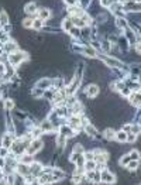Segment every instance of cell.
I'll return each mask as SVG.
<instances>
[{
	"label": "cell",
	"instance_id": "obj_18",
	"mask_svg": "<svg viewBox=\"0 0 141 185\" xmlns=\"http://www.w3.org/2000/svg\"><path fill=\"white\" fill-rule=\"evenodd\" d=\"M40 127H41V130H43V131H52V130H54L52 123H51L49 120H45V122H43Z\"/></svg>",
	"mask_w": 141,
	"mask_h": 185
},
{
	"label": "cell",
	"instance_id": "obj_15",
	"mask_svg": "<svg viewBox=\"0 0 141 185\" xmlns=\"http://www.w3.org/2000/svg\"><path fill=\"white\" fill-rule=\"evenodd\" d=\"M20 163H23V164H33V156H31V154H28V153L21 154V157H20Z\"/></svg>",
	"mask_w": 141,
	"mask_h": 185
},
{
	"label": "cell",
	"instance_id": "obj_29",
	"mask_svg": "<svg viewBox=\"0 0 141 185\" xmlns=\"http://www.w3.org/2000/svg\"><path fill=\"white\" fill-rule=\"evenodd\" d=\"M116 24H117L120 28H127V20H124V18H117V20H116Z\"/></svg>",
	"mask_w": 141,
	"mask_h": 185
},
{
	"label": "cell",
	"instance_id": "obj_22",
	"mask_svg": "<svg viewBox=\"0 0 141 185\" xmlns=\"http://www.w3.org/2000/svg\"><path fill=\"white\" fill-rule=\"evenodd\" d=\"M103 136L107 139V140H113V139H116V133H114L112 129H106L103 133Z\"/></svg>",
	"mask_w": 141,
	"mask_h": 185
},
{
	"label": "cell",
	"instance_id": "obj_10",
	"mask_svg": "<svg viewBox=\"0 0 141 185\" xmlns=\"http://www.w3.org/2000/svg\"><path fill=\"white\" fill-rule=\"evenodd\" d=\"M104 61V64H107L110 66H114V68H120L121 66V62L119 60H114V58H109V57H102Z\"/></svg>",
	"mask_w": 141,
	"mask_h": 185
},
{
	"label": "cell",
	"instance_id": "obj_23",
	"mask_svg": "<svg viewBox=\"0 0 141 185\" xmlns=\"http://www.w3.org/2000/svg\"><path fill=\"white\" fill-rule=\"evenodd\" d=\"M51 83H52V82L49 81V79H43L41 82H38L37 83V88H40V89H47Z\"/></svg>",
	"mask_w": 141,
	"mask_h": 185
},
{
	"label": "cell",
	"instance_id": "obj_25",
	"mask_svg": "<svg viewBox=\"0 0 141 185\" xmlns=\"http://www.w3.org/2000/svg\"><path fill=\"white\" fill-rule=\"evenodd\" d=\"M96 165H98V164H96L95 160H93V161H86V163H85V168H86L87 171H93V170L96 168Z\"/></svg>",
	"mask_w": 141,
	"mask_h": 185
},
{
	"label": "cell",
	"instance_id": "obj_42",
	"mask_svg": "<svg viewBox=\"0 0 141 185\" xmlns=\"http://www.w3.org/2000/svg\"><path fill=\"white\" fill-rule=\"evenodd\" d=\"M7 182H6V180H0V185H6Z\"/></svg>",
	"mask_w": 141,
	"mask_h": 185
},
{
	"label": "cell",
	"instance_id": "obj_24",
	"mask_svg": "<svg viewBox=\"0 0 141 185\" xmlns=\"http://www.w3.org/2000/svg\"><path fill=\"white\" fill-rule=\"evenodd\" d=\"M7 23H9V17H7V14H6L4 11H1V13H0V26L6 27Z\"/></svg>",
	"mask_w": 141,
	"mask_h": 185
},
{
	"label": "cell",
	"instance_id": "obj_8",
	"mask_svg": "<svg viewBox=\"0 0 141 185\" xmlns=\"http://www.w3.org/2000/svg\"><path fill=\"white\" fill-rule=\"evenodd\" d=\"M13 143H14V137L11 136V134H4V136H3L1 144H3L4 148H10L11 146H13Z\"/></svg>",
	"mask_w": 141,
	"mask_h": 185
},
{
	"label": "cell",
	"instance_id": "obj_20",
	"mask_svg": "<svg viewBox=\"0 0 141 185\" xmlns=\"http://www.w3.org/2000/svg\"><path fill=\"white\" fill-rule=\"evenodd\" d=\"M83 54L87 55V57H90V58H95V57H96V49L92 48V47H85Z\"/></svg>",
	"mask_w": 141,
	"mask_h": 185
},
{
	"label": "cell",
	"instance_id": "obj_41",
	"mask_svg": "<svg viewBox=\"0 0 141 185\" xmlns=\"http://www.w3.org/2000/svg\"><path fill=\"white\" fill-rule=\"evenodd\" d=\"M136 49H137L138 54H141V41H138V43L136 44Z\"/></svg>",
	"mask_w": 141,
	"mask_h": 185
},
{
	"label": "cell",
	"instance_id": "obj_11",
	"mask_svg": "<svg viewBox=\"0 0 141 185\" xmlns=\"http://www.w3.org/2000/svg\"><path fill=\"white\" fill-rule=\"evenodd\" d=\"M86 93H87V96L89 98H95V96H98V93H99V86L98 85H89L86 89Z\"/></svg>",
	"mask_w": 141,
	"mask_h": 185
},
{
	"label": "cell",
	"instance_id": "obj_21",
	"mask_svg": "<svg viewBox=\"0 0 141 185\" xmlns=\"http://www.w3.org/2000/svg\"><path fill=\"white\" fill-rule=\"evenodd\" d=\"M26 13H28V14H35V13H37V6L34 4V3H28V4L26 6Z\"/></svg>",
	"mask_w": 141,
	"mask_h": 185
},
{
	"label": "cell",
	"instance_id": "obj_27",
	"mask_svg": "<svg viewBox=\"0 0 141 185\" xmlns=\"http://www.w3.org/2000/svg\"><path fill=\"white\" fill-rule=\"evenodd\" d=\"M0 41H1V43H9V41H10V38L4 33V30H0Z\"/></svg>",
	"mask_w": 141,
	"mask_h": 185
},
{
	"label": "cell",
	"instance_id": "obj_4",
	"mask_svg": "<svg viewBox=\"0 0 141 185\" xmlns=\"http://www.w3.org/2000/svg\"><path fill=\"white\" fill-rule=\"evenodd\" d=\"M16 170H17V172H18V174L24 175V177H28V175L31 174V172H30V167H28V164L18 163L16 165Z\"/></svg>",
	"mask_w": 141,
	"mask_h": 185
},
{
	"label": "cell",
	"instance_id": "obj_19",
	"mask_svg": "<svg viewBox=\"0 0 141 185\" xmlns=\"http://www.w3.org/2000/svg\"><path fill=\"white\" fill-rule=\"evenodd\" d=\"M70 20H72V24H73V26H76L78 28H82V27H85V26H86V24H85V21H83L82 18H79V17H72Z\"/></svg>",
	"mask_w": 141,
	"mask_h": 185
},
{
	"label": "cell",
	"instance_id": "obj_3",
	"mask_svg": "<svg viewBox=\"0 0 141 185\" xmlns=\"http://www.w3.org/2000/svg\"><path fill=\"white\" fill-rule=\"evenodd\" d=\"M100 181L104 182V184H114V182H116V177H114L110 171L104 170V171L100 172Z\"/></svg>",
	"mask_w": 141,
	"mask_h": 185
},
{
	"label": "cell",
	"instance_id": "obj_34",
	"mask_svg": "<svg viewBox=\"0 0 141 185\" xmlns=\"http://www.w3.org/2000/svg\"><path fill=\"white\" fill-rule=\"evenodd\" d=\"M33 27L35 28V30H40V28L43 27V20H40V18H38V20H35V21L33 23Z\"/></svg>",
	"mask_w": 141,
	"mask_h": 185
},
{
	"label": "cell",
	"instance_id": "obj_37",
	"mask_svg": "<svg viewBox=\"0 0 141 185\" xmlns=\"http://www.w3.org/2000/svg\"><path fill=\"white\" fill-rule=\"evenodd\" d=\"M33 20H24V21H23V24H24V27H33Z\"/></svg>",
	"mask_w": 141,
	"mask_h": 185
},
{
	"label": "cell",
	"instance_id": "obj_36",
	"mask_svg": "<svg viewBox=\"0 0 141 185\" xmlns=\"http://www.w3.org/2000/svg\"><path fill=\"white\" fill-rule=\"evenodd\" d=\"M4 105H6V109H13V108H14V102H13L11 99H7Z\"/></svg>",
	"mask_w": 141,
	"mask_h": 185
},
{
	"label": "cell",
	"instance_id": "obj_35",
	"mask_svg": "<svg viewBox=\"0 0 141 185\" xmlns=\"http://www.w3.org/2000/svg\"><path fill=\"white\" fill-rule=\"evenodd\" d=\"M130 158H131V160H138V158H140V153L137 151V150L131 151L130 153Z\"/></svg>",
	"mask_w": 141,
	"mask_h": 185
},
{
	"label": "cell",
	"instance_id": "obj_38",
	"mask_svg": "<svg viewBox=\"0 0 141 185\" xmlns=\"http://www.w3.org/2000/svg\"><path fill=\"white\" fill-rule=\"evenodd\" d=\"M127 142H130V143H134V142H136V134H134V133L129 134V136H127Z\"/></svg>",
	"mask_w": 141,
	"mask_h": 185
},
{
	"label": "cell",
	"instance_id": "obj_16",
	"mask_svg": "<svg viewBox=\"0 0 141 185\" xmlns=\"http://www.w3.org/2000/svg\"><path fill=\"white\" fill-rule=\"evenodd\" d=\"M127 131H124V130H120V131H117L116 133V140H119V142H121V143H124V142H127Z\"/></svg>",
	"mask_w": 141,
	"mask_h": 185
},
{
	"label": "cell",
	"instance_id": "obj_32",
	"mask_svg": "<svg viewBox=\"0 0 141 185\" xmlns=\"http://www.w3.org/2000/svg\"><path fill=\"white\" fill-rule=\"evenodd\" d=\"M83 157H85L86 161H93V160H95V153H85Z\"/></svg>",
	"mask_w": 141,
	"mask_h": 185
},
{
	"label": "cell",
	"instance_id": "obj_12",
	"mask_svg": "<svg viewBox=\"0 0 141 185\" xmlns=\"http://www.w3.org/2000/svg\"><path fill=\"white\" fill-rule=\"evenodd\" d=\"M59 131H61V134L65 136V137H72L73 136V129H72L70 126H62Z\"/></svg>",
	"mask_w": 141,
	"mask_h": 185
},
{
	"label": "cell",
	"instance_id": "obj_5",
	"mask_svg": "<svg viewBox=\"0 0 141 185\" xmlns=\"http://www.w3.org/2000/svg\"><path fill=\"white\" fill-rule=\"evenodd\" d=\"M109 154L104 151H95V161L96 164H104L107 161Z\"/></svg>",
	"mask_w": 141,
	"mask_h": 185
},
{
	"label": "cell",
	"instance_id": "obj_26",
	"mask_svg": "<svg viewBox=\"0 0 141 185\" xmlns=\"http://www.w3.org/2000/svg\"><path fill=\"white\" fill-rule=\"evenodd\" d=\"M62 27H64V30H66V31H70V30H72V28H70L72 27V20H70V18H65Z\"/></svg>",
	"mask_w": 141,
	"mask_h": 185
},
{
	"label": "cell",
	"instance_id": "obj_13",
	"mask_svg": "<svg viewBox=\"0 0 141 185\" xmlns=\"http://www.w3.org/2000/svg\"><path fill=\"white\" fill-rule=\"evenodd\" d=\"M130 102L133 105H136V106L141 105V92H134L133 93V95L130 96Z\"/></svg>",
	"mask_w": 141,
	"mask_h": 185
},
{
	"label": "cell",
	"instance_id": "obj_6",
	"mask_svg": "<svg viewBox=\"0 0 141 185\" xmlns=\"http://www.w3.org/2000/svg\"><path fill=\"white\" fill-rule=\"evenodd\" d=\"M86 178L89 181H92L93 184H98V182H100V172L99 171H87L86 174Z\"/></svg>",
	"mask_w": 141,
	"mask_h": 185
},
{
	"label": "cell",
	"instance_id": "obj_33",
	"mask_svg": "<svg viewBox=\"0 0 141 185\" xmlns=\"http://www.w3.org/2000/svg\"><path fill=\"white\" fill-rule=\"evenodd\" d=\"M126 34H127V38L130 40V43H134V41H136V37H134V33H133V31H129V30L126 28Z\"/></svg>",
	"mask_w": 141,
	"mask_h": 185
},
{
	"label": "cell",
	"instance_id": "obj_17",
	"mask_svg": "<svg viewBox=\"0 0 141 185\" xmlns=\"http://www.w3.org/2000/svg\"><path fill=\"white\" fill-rule=\"evenodd\" d=\"M49 16H51V13H49L48 9H41L38 11V18L40 20H47V18H49Z\"/></svg>",
	"mask_w": 141,
	"mask_h": 185
},
{
	"label": "cell",
	"instance_id": "obj_40",
	"mask_svg": "<svg viewBox=\"0 0 141 185\" xmlns=\"http://www.w3.org/2000/svg\"><path fill=\"white\" fill-rule=\"evenodd\" d=\"M65 3H68L69 6H76L78 0H65Z\"/></svg>",
	"mask_w": 141,
	"mask_h": 185
},
{
	"label": "cell",
	"instance_id": "obj_30",
	"mask_svg": "<svg viewBox=\"0 0 141 185\" xmlns=\"http://www.w3.org/2000/svg\"><path fill=\"white\" fill-rule=\"evenodd\" d=\"M138 164H140L138 163V160H131L130 163L127 164V168L129 170H136L137 167H138Z\"/></svg>",
	"mask_w": 141,
	"mask_h": 185
},
{
	"label": "cell",
	"instance_id": "obj_39",
	"mask_svg": "<svg viewBox=\"0 0 141 185\" xmlns=\"http://www.w3.org/2000/svg\"><path fill=\"white\" fill-rule=\"evenodd\" d=\"M6 156H7V148L1 147V148H0V157L3 158V157H6Z\"/></svg>",
	"mask_w": 141,
	"mask_h": 185
},
{
	"label": "cell",
	"instance_id": "obj_1",
	"mask_svg": "<svg viewBox=\"0 0 141 185\" xmlns=\"http://www.w3.org/2000/svg\"><path fill=\"white\" fill-rule=\"evenodd\" d=\"M26 58H27V54H24L21 51H14V52H10V54H9V62H10L13 66L20 65Z\"/></svg>",
	"mask_w": 141,
	"mask_h": 185
},
{
	"label": "cell",
	"instance_id": "obj_2",
	"mask_svg": "<svg viewBox=\"0 0 141 185\" xmlns=\"http://www.w3.org/2000/svg\"><path fill=\"white\" fill-rule=\"evenodd\" d=\"M41 147H43V142H41L40 139H35L33 142H30V144H28V147H27V153L31 154V156H34L35 153H38L41 150Z\"/></svg>",
	"mask_w": 141,
	"mask_h": 185
},
{
	"label": "cell",
	"instance_id": "obj_31",
	"mask_svg": "<svg viewBox=\"0 0 141 185\" xmlns=\"http://www.w3.org/2000/svg\"><path fill=\"white\" fill-rule=\"evenodd\" d=\"M131 161V158H130V154H126V156H123L121 157V160H120V164L121 165H127V164Z\"/></svg>",
	"mask_w": 141,
	"mask_h": 185
},
{
	"label": "cell",
	"instance_id": "obj_9",
	"mask_svg": "<svg viewBox=\"0 0 141 185\" xmlns=\"http://www.w3.org/2000/svg\"><path fill=\"white\" fill-rule=\"evenodd\" d=\"M81 123H82V119L78 117V116H72L69 119V126L72 129H75V130H79V129H81Z\"/></svg>",
	"mask_w": 141,
	"mask_h": 185
},
{
	"label": "cell",
	"instance_id": "obj_14",
	"mask_svg": "<svg viewBox=\"0 0 141 185\" xmlns=\"http://www.w3.org/2000/svg\"><path fill=\"white\" fill-rule=\"evenodd\" d=\"M85 131H86V134L89 137H95L98 134V130H96V127H93L92 125H86L85 126Z\"/></svg>",
	"mask_w": 141,
	"mask_h": 185
},
{
	"label": "cell",
	"instance_id": "obj_7",
	"mask_svg": "<svg viewBox=\"0 0 141 185\" xmlns=\"http://www.w3.org/2000/svg\"><path fill=\"white\" fill-rule=\"evenodd\" d=\"M41 171H43V165H41V164H38V163L31 164V167H30V172H31V175H34V177H40V175L43 174Z\"/></svg>",
	"mask_w": 141,
	"mask_h": 185
},
{
	"label": "cell",
	"instance_id": "obj_28",
	"mask_svg": "<svg viewBox=\"0 0 141 185\" xmlns=\"http://www.w3.org/2000/svg\"><path fill=\"white\" fill-rule=\"evenodd\" d=\"M65 143H66V137L65 136H58V140H57V144H58V147H64L65 146Z\"/></svg>",
	"mask_w": 141,
	"mask_h": 185
}]
</instances>
